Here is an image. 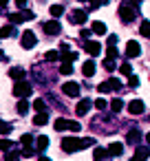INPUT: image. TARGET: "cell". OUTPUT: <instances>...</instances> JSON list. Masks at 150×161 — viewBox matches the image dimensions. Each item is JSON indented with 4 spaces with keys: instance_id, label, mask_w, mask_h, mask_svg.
I'll return each mask as SVG.
<instances>
[{
    "instance_id": "6da1fadb",
    "label": "cell",
    "mask_w": 150,
    "mask_h": 161,
    "mask_svg": "<svg viewBox=\"0 0 150 161\" xmlns=\"http://www.w3.org/2000/svg\"><path fill=\"white\" fill-rule=\"evenodd\" d=\"M137 16H139V7L132 5L130 0H128V3H121V5H119V18H121V22H132Z\"/></svg>"
},
{
    "instance_id": "7a4b0ae2",
    "label": "cell",
    "mask_w": 150,
    "mask_h": 161,
    "mask_svg": "<svg viewBox=\"0 0 150 161\" xmlns=\"http://www.w3.org/2000/svg\"><path fill=\"white\" fill-rule=\"evenodd\" d=\"M62 150L64 152H80L84 150V139H77V137H64L62 139Z\"/></svg>"
},
{
    "instance_id": "3957f363",
    "label": "cell",
    "mask_w": 150,
    "mask_h": 161,
    "mask_svg": "<svg viewBox=\"0 0 150 161\" xmlns=\"http://www.w3.org/2000/svg\"><path fill=\"white\" fill-rule=\"evenodd\" d=\"M31 93H33V88H31V84H29V82H25V80L16 82V86H14V95H16V97L25 99V97H29Z\"/></svg>"
},
{
    "instance_id": "277c9868",
    "label": "cell",
    "mask_w": 150,
    "mask_h": 161,
    "mask_svg": "<svg viewBox=\"0 0 150 161\" xmlns=\"http://www.w3.org/2000/svg\"><path fill=\"white\" fill-rule=\"evenodd\" d=\"M80 124L77 121H69V119H55V130H73V132H80Z\"/></svg>"
},
{
    "instance_id": "5b68a950",
    "label": "cell",
    "mask_w": 150,
    "mask_h": 161,
    "mask_svg": "<svg viewBox=\"0 0 150 161\" xmlns=\"http://www.w3.org/2000/svg\"><path fill=\"white\" fill-rule=\"evenodd\" d=\"M20 44H22V49H27V51H29V49H33V47L38 44V40H36V33L27 29V31L22 33V38H20Z\"/></svg>"
},
{
    "instance_id": "8992f818",
    "label": "cell",
    "mask_w": 150,
    "mask_h": 161,
    "mask_svg": "<svg viewBox=\"0 0 150 161\" xmlns=\"http://www.w3.org/2000/svg\"><path fill=\"white\" fill-rule=\"evenodd\" d=\"M31 18H33V11H22V14H11L9 22L11 25H22L25 20H31Z\"/></svg>"
},
{
    "instance_id": "52a82bcc",
    "label": "cell",
    "mask_w": 150,
    "mask_h": 161,
    "mask_svg": "<svg viewBox=\"0 0 150 161\" xmlns=\"http://www.w3.org/2000/svg\"><path fill=\"white\" fill-rule=\"evenodd\" d=\"M60 31H62V25H60L55 18L49 20V22H44V33H47V36H58Z\"/></svg>"
},
{
    "instance_id": "ba28073f",
    "label": "cell",
    "mask_w": 150,
    "mask_h": 161,
    "mask_svg": "<svg viewBox=\"0 0 150 161\" xmlns=\"http://www.w3.org/2000/svg\"><path fill=\"white\" fill-rule=\"evenodd\" d=\"M124 55H126L128 60H130V58H139V55H141V47H139L135 40H130V42L126 44V53H124Z\"/></svg>"
},
{
    "instance_id": "9c48e42d",
    "label": "cell",
    "mask_w": 150,
    "mask_h": 161,
    "mask_svg": "<svg viewBox=\"0 0 150 161\" xmlns=\"http://www.w3.org/2000/svg\"><path fill=\"white\" fill-rule=\"evenodd\" d=\"M121 88V82L119 80H108V82H102L99 84V93H110V91H117Z\"/></svg>"
},
{
    "instance_id": "30bf717a",
    "label": "cell",
    "mask_w": 150,
    "mask_h": 161,
    "mask_svg": "<svg viewBox=\"0 0 150 161\" xmlns=\"http://www.w3.org/2000/svg\"><path fill=\"white\" fill-rule=\"evenodd\" d=\"M69 20L75 22V25H84L86 22V9H73V14L69 16Z\"/></svg>"
},
{
    "instance_id": "8fae6325",
    "label": "cell",
    "mask_w": 150,
    "mask_h": 161,
    "mask_svg": "<svg viewBox=\"0 0 150 161\" xmlns=\"http://www.w3.org/2000/svg\"><path fill=\"white\" fill-rule=\"evenodd\" d=\"M143 110H146V104H143L141 99H132V102L128 104V113H130V115H141Z\"/></svg>"
},
{
    "instance_id": "7c38bea8",
    "label": "cell",
    "mask_w": 150,
    "mask_h": 161,
    "mask_svg": "<svg viewBox=\"0 0 150 161\" xmlns=\"http://www.w3.org/2000/svg\"><path fill=\"white\" fill-rule=\"evenodd\" d=\"M84 51H86L91 58H95V55L102 53V44H99V42H84Z\"/></svg>"
},
{
    "instance_id": "4fadbf2b",
    "label": "cell",
    "mask_w": 150,
    "mask_h": 161,
    "mask_svg": "<svg viewBox=\"0 0 150 161\" xmlns=\"http://www.w3.org/2000/svg\"><path fill=\"white\" fill-rule=\"evenodd\" d=\"M62 91H64V95H69V97H77V95H80V84L66 82V84L62 86Z\"/></svg>"
},
{
    "instance_id": "5bb4252c",
    "label": "cell",
    "mask_w": 150,
    "mask_h": 161,
    "mask_svg": "<svg viewBox=\"0 0 150 161\" xmlns=\"http://www.w3.org/2000/svg\"><path fill=\"white\" fill-rule=\"evenodd\" d=\"M110 152H108V148H95L93 150V159L95 161H110Z\"/></svg>"
},
{
    "instance_id": "9a60e30c",
    "label": "cell",
    "mask_w": 150,
    "mask_h": 161,
    "mask_svg": "<svg viewBox=\"0 0 150 161\" xmlns=\"http://www.w3.org/2000/svg\"><path fill=\"white\" fill-rule=\"evenodd\" d=\"M148 159H150V150L143 148V146H139L137 152H135V157H132L130 161H148Z\"/></svg>"
},
{
    "instance_id": "2e32d148",
    "label": "cell",
    "mask_w": 150,
    "mask_h": 161,
    "mask_svg": "<svg viewBox=\"0 0 150 161\" xmlns=\"http://www.w3.org/2000/svg\"><path fill=\"white\" fill-rule=\"evenodd\" d=\"M88 110H91V97H84V99H80V104H77L75 113H77V115H86Z\"/></svg>"
},
{
    "instance_id": "e0dca14e",
    "label": "cell",
    "mask_w": 150,
    "mask_h": 161,
    "mask_svg": "<svg viewBox=\"0 0 150 161\" xmlns=\"http://www.w3.org/2000/svg\"><path fill=\"white\" fill-rule=\"evenodd\" d=\"M141 137H143V132H139V130H130V132L126 135V143H130V146H137V143L141 141Z\"/></svg>"
},
{
    "instance_id": "ac0fdd59",
    "label": "cell",
    "mask_w": 150,
    "mask_h": 161,
    "mask_svg": "<svg viewBox=\"0 0 150 161\" xmlns=\"http://www.w3.org/2000/svg\"><path fill=\"white\" fill-rule=\"evenodd\" d=\"M82 73H84L86 77H91V75H95V62H93V60H88V62H84V66H82Z\"/></svg>"
},
{
    "instance_id": "d6986e66",
    "label": "cell",
    "mask_w": 150,
    "mask_h": 161,
    "mask_svg": "<svg viewBox=\"0 0 150 161\" xmlns=\"http://www.w3.org/2000/svg\"><path fill=\"white\" fill-rule=\"evenodd\" d=\"M91 29H93V33H97V36H104V33H106V25L99 22V20H95V22L91 25Z\"/></svg>"
},
{
    "instance_id": "ffe728a7",
    "label": "cell",
    "mask_w": 150,
    "mask_h": 161,
    "mask_svg": "<svg viewBox=\"0 0 150 161\" xmlns=\"http://www.w3.org/2000/svg\"><path fill=\"white\" fill-rule=\"evenodd\" d=\"M9 75H11L14 80H18V82H20V80H25V75H27V73H25V69H20V66H14V69L9 71Z\"/></svg>"
},
{
    "instance_id": "44dd1931",
    "label": "cell",
    "mask_w": 150,
    "mask_h": 161,
    "mask_svg": "<svg viewBox=\"0 0 150 161\" xmlns=\"http://www.w3.org/2000/svg\"><path fill=\"white\" fill-rule=\"evenodd\" d=\"M47 121H49V115H47L44 110H42V113H38V115L33 117V124H36V126H44Z\"/></svg>"
},
{
    "instance_id": "7402d4cb",
    "label": "cell",
    "mask_w": 150,
    "mask_h": 161,
    "mask_svg": "<svg viewBox=\"0 0 150 161\" xmlns=\"http://www.w3.org/2000/svg\"><path fill=\"white\" fill-rule=\"evenodd\" d=\"M108 152H110V154H113V157H119V154H121V152H124V146H121V143H117V141H115V143H110V146H108Z\"/></svg>"
},
{
    "instance_id": "603a6c76",
    "label": "cell",
    "mask_w": 150,
    "mask_h": 161,
    "mask_svg": "<svg viewBox=\"0 0 150 161\" xmlns=\"http://www.w3.org/2000/svg\"><path fill=\"white\" fill-rule=\"evenodd\" d=\"M75 60H77V53L75 51H71V49L69 51H62V62H75Z\"/></svg>"
},
{
    "instance_id": "cb8c5ba5",
    "label": "cell",
    "mask_w": 150,
    "mask_h": 161,
    "mask_svg": "<svg viewBox=\"0 0 150 161\" xmlns=\"http://www.w3.org/2000/svg\"><path fill=\"white\" fill-rule=\"evenodd\" d=\"M139 33H141L143 38H150V20H143V22L139 25Z\"/></svg>"
},
{
    "instance_id": "d4e9b609",
    "label": "cell",
    "mask_w": 150,
    "mask_h": 161,
    "mask_svg": "<svg viewBox=\"0 0 150 161\" xmlns=\"http://www.w3.org/2000/svg\"><path fill=\"white\" fill-rule=\"evenodd\" d=\"M14 33H16L14 25H11V27H0V40H3V38H11Z\"/></svg>"
},
{
    "instance_id": "484cf974",
    "label": "cell",
    "mask_w": 150,
    "mask_h": 161,
    "mask_svg": "<svg viewBox=\"0 0 150 161\" xmlns=\"http://www.w3.org/2000/svg\"><path fill=\"white\" fill-rule=\"evenodd\" d=\"M49 14H51V16H53V18L58 20V18H60V16L64 14V7H62V5H53V7L49 9Z\"/></svg>"
},
{
    "instance_id": "4316f807",
    "label": "cell",
    "mask_w": 150,
    "mask_h": 161,
    "mask_svg": "<svg viewBox=\"0 0 150 161\" xmlns=\"http://www.w3.org/2000/svg\"><path fill=\"white\" fill-rule=\"evenodd\" d=\"M60 73L62 75H71L73 73V62H62L60 64Z\"/></svg>"
},
{
    "instance_id": "83f0119b",
    "label": "cell",
    "mask_w": 150,
    "mask_h": 161,
    "mask_svg": "<svg viewBox=\"0 0 150 161\" xmlns=\"http://www.w3.org/2000/svg\"><path fill=\"white\" fill-rule=\"evenodd\" d=\"M121 108H124V102H121L119 97H115V99L110 102V110H113V113H119Z\"/></svg>"
},
{
    "instance_id": "f1b7e54d",
    "label": "cell",
    "mask_w": 150,
    "mask_h": 161,
    "mask_svg": "<svg viewBox=\"0 0 150 161\" xmlns=\"http://www.w3.org/2000/svg\"><path fill=\"white\" fill-rule=\"evenodd\" d=\"M104 69H106L108 73H110V71H115V69H117V64H115V58H106V60H104Z\"/></svg>"
},
{
    "instance_id": "f546056e",
    "label": "cell",
    "mask_w": 150,
    "mask_h": 161,
    "mask_svg": "<svg viewBox=\"0 0 150 161\" xmlns=\"http://www.w3.org/2000/svg\"><path fill=\"white\" fill-rule=\"evenodd\" d=\"M36 146H38V150L42 152V150H44V148L49 146V137H44V135H42V137H38V141H36Z\"/></svg>"
},
{
    "instance_id": "4dcf8cb0",
    "label": "cell",
    "mask_w": 150,
    "mask_h": 161,
    "mask_svg": "<svg viewBox=\"0 0 150 161\" xmlns=\"http://www.w3.org/2000/svg\"><path fill=\"white\" fill-rule=\"evenodd\" d=\"M18 159H20V150H7L5 161H18Z\"/></svg>"
},
{
    "instance_id": "1f68e13d",
    "label": "cell",
    "mask_w": 150,
    "mask_h": 161,
    "mask_svg": "<svg viewBox=\"0 0 150 161\" xmlns=\"http://www.w3.org/2000/svg\"><path fill=\"white\" fill-rule=\"evenodd\" d=\"M102 5H108V0H91V3H88V9L91 11H95L97 7H102Z\"/></svg>"
},
{
    "instance_id": "d6a6232c",
    "label": "cell",
    "mask_w": 150,
    "mask_h": 161,
    "mask_svg": "<svg viewBox=\"0 0 150 161\" xmlns=\"http://www.w3.org/2000/svg\"><path fill=\"white\" fill-rule=\"evenodd\" d=\"M119 71H121V75H132V66H130L128 62L119 64Z\"/></svg>"
},
{
    "instance_id": "836d02e7",
    "label": "cell",
    "mask_w": 150,
    "mask_h": 161,
    "mask_svg": "<svg viewBox=\"0 0 150 161\" xmlns=\"http://www.w3.org/2000/svg\"><path fill=\"white\" fill-rule=\"evenodd\" d=\"M16 108H18V113H20V115H25V113L29 110V104H27V99H20Z\"/></svg>"
},
{
    "instance_id": "e575fe53",
    "label": "cell",
    "mask_w": 150,
    "mask_h": 161,
    "mask_svg": "<svg viewBox=\"0 0 150 161\" xmlns=\"http://www.w3.org/2000/svg\"><path fill=\"white\" fill-rule=\"evenodd\" d=\"M14 148V141H9V139H0V150H11Z\"/></svg>"
},
{
    "instance_id": "d590c367",
    "label": "cell",
    "mask_w": 150,
    "mask_h": 161,
    "mask_svg": "<svg viewBox=\"0 0 150 161\" xmlns=\"http://www.w3.org/2000/svg\"><path fill=\"white\" fill-rule=\"evenodd\" d=\"M44 58H47L49 62H58V60H60V53H58V51H47Z\"/></svg>"
},
{
    "instance_id": "8d00e7d4",
    "label": "cell",
    "mask_w": 150,
    "mask_h": 161,
    "mask_svg": "<svg viewBox=\"0 0 150 161\" xmlns=\"http://www.w3.org/2000/svg\"><path fill=\"white\" fill-rule=\"evenodd\" d=\"M128 86H130V88H137V86H139V77H137V75H128Z\"/></svg>"
},
{
    "instance_id": "74e56055",
    "label": "cell",
    "mask_w": 150,
    "mask_h": 161,
    "mask_svg": "<svg viewBox=\"0 0 150 161\" xmlns=\"http://www.w3.org/2000/svg\"><path fill=\"white\" fill-rule=\"evenodd\" d=\"M20 143H22V146H31V143H33V135H22V137H20Z\"/></svg>"
},
{
    "instance_id": "f35d334b",
    "label": "cell",
    "mask_w": 150,
    "mask_h": 161,
    "mask_svg": "<svg viewBox=\"0 0 150 161\" xmlns=\"http://www.w3.org/2000/svg\"><path fill=\"white\" fill-rule=\"evenodd\" d=\"M106 58H117V49H115V44H108V49H106Z\"/></svg>"
},
{
    "instance_id": "ab89813d",
    "label": "cell",
    "mask_w": 150,
    "mask_h": 161,
    "mask_svg": "<svg viewBox=\"0 0 150 161\" xmlns=\"http://www.w3.org/2000/svg\"><path fill=\"white\" fill-rule=\"evenodd\" d=\"M33 108H36V113H42L47 106H44V102H42V99H36V102H33Z\"/></svg>"
},
{
    "instance_id": "60d3db41",
    "label": "cell",
    "mask_w": 150,
    "mask_h": 161,
    "mask_svg": "<svg viewBox=\"0 0 150 161\" xmlns=\"http://www.w3.org/2000/svg\"><path fill=\"white\" fill-rule=\"evenodd\" d=\"M33 154H36V148H31V146L22 148V157H33Z\"/></svg>"
},
{
    "instance_id": "b9f144b4",
    "label": "cell",
    "mask_w": 150,
    "mask_h": 161,
    "mask_svg": "<svg viewBox=\"0 0 150 161\" xmlns=\"http://www.w3.org/2000/svg\"><path fill=\"white\" fill-rule=\"evenodd\" d=\"M11 130V126L7 124V121H3V119H0V135H7Z\"/></svg>"
},
{
    "instance_id": "7bdbcfd3",
    "label": "cell",
    "mask_w": 150,
    "mask_h": 161,
    "mask_svg": "<svg viewBox=\"0 0 150 161\" xmlns=\"http://www.w3.org/2000/svg\"><path fill=\"white\" fill-rule=\"evenodd\" d=\"M93 106H95L97 110H104V108H106V99H95V104H93Z\"/></svg>"
},
{
    "instance_id": "ee69618b",
    "label": "cell",
    "mask_w": 150,
    "mask_h": 161,
    "mask_svg": "<svg viewBox=\"0 0 150 161\" xmlns=\"http://www.w3.org/2000/svg\"><path fill=\"white\" fill-rule=\"evenodd\" d=\"M16 5H18V7H25V5H27V0H16Z\"/></svg>"
},
{
    "instance_id": "f6af8a7d",
    "label": "cell",
    "mask_w": 150,
    "mask_h": 161,
    "mask_svg": "<svg viewBox=\"0 0 150 161\" xmlns=\"http://www.w3.org/2000/svg\"><path fill=\"white\" fill-rule=\"evenodd\" d=\"M7 3H9V0H0V7H7Z\"/></svg>"
},
{
    "instance_id": "bcb514c9",
    "label": "cell",
    "mask_w": 150,
    "mask_h": 161,
    "mask_svg": "<svg viewBox=\"0 0 150 161\" xmlns=\"http://www.w3.org/2000/svg\"><path fill=\"white\" fill-rule=\"evenodd\" d=\"M38 161H51L49 157H38Z\"/></svg>"
},
{
    "instance_id": "7dc6e473",
    "label": "cell",
    "mask_w": 150,
    "mask_h": 161,
    "mask_svg": "<svg viewBox=\"0 0 150 161\" xmlns=\"http://www.w3.org/2000/svg\"><path fill=\"white\" fill-rule=\"evenodd\" d=\"M130 3H132V5H137V7H139V3H143V0H130Z\"/></svg>"
},
{
    "instance_id": "c3c4849f",
    "label": "cell",
    "mask_w": 150,
    "mask_h": 161,
    "mask_svg": "<svg viewBox=\"0 0 150 161\" xmlns=\"http://www.w3.org/2000/svg\"><path fill=\"white\" fill-rule=\"evenodd\" d=\"M146 141H148V146H150V132H148V135H146Z\"/></svg>"
},
{
    "instance_id": "681fc988",
    "label": "cell",
    "mask_w": 150,
    "mask_h": 161,
    "mask_svg": "<svg viewBox=\"0 0 150 161\" xmlns=\"http://www.w3.org/2000/svg\"><path fill=\"white\" fill-rule=\"evenodd\" d=\"M3 60H5V53H3V51H0V62H3Z\"/></svg>"
},
{
    "instance_id": "f907efd6",
    "label": "cell",
    "mask_w": 150,
    "mask_h": 161,
    "mask_svg": "<svg viewBox=\"0 0 150 161\" xmlns=\"http://www.w3.org/2000/svg\"><path fill=\"white\" fill-rule=\"evenodd\" d=\"M80 3H82V0H80Z\"/></svg>"
},
{
    "instance_id": "816d5d0a",
    "label": "cell",
    "mask_w": 150,
    "mask_h": 161,
    "mask_svg": "<svg viewBox=\"0 0 150 161\" xmlns=\"http://www.w3.org/2000/svg\"><path fill=\"white\" fill-rule=\"evenodd\" d=\"M148 119H150V117H148Z\"/></svg>"
}]
</instances>
